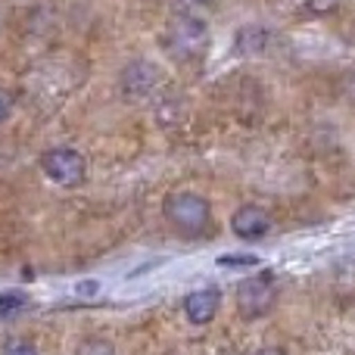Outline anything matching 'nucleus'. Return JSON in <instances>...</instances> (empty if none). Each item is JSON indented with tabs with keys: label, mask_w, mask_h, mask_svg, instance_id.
<instances>
[{
	"label": "nucleus",
	"mask_w": 355,
	"mask_h": 355,
	"mask_svg": "<svg viewBox=\"0 0 355 355\" xmlns=\"http://www.w3.org/2000/svg\"><path fill=\"white\" fill-rule=\"evenodd\" d=\"M75 355H116V346L110 340H100V337H91V340H81Z\"/></svg>",
	"instance_id": "6e6552de"
},
{
	"label": "nucleus",
	"mask_w": 355,
	"mask_h": 355,
	"mask_svg": "<svg viewBox=\"0 0 355 355\" xmlns=\"http://www.w3.org/2000/svg\"><path fill=\"white\" fill-rule=\"evenodd\" d=\"M221 306V293L215 287H202V290H193V293L184 300V315H187L190 324H209L215 318Z\"/></svg>",
	"instance_id": "0eeeda50"
},
{
	"label": "nucleus",
	"mask_w": 355,
	"mask_h": 355,
	"mask_svg": "<svg viewBox=\"0 0 355 355\" xmlns=\"http://www.w3.org/2000/svg\"><path fill=\"white\" fill-rule=\"evenodd\" d=\"M275 306V281L271 275H256L240 284L237 290V309L243 318H262Z\"/></svg>",
	"instance_id": "20e7f679"
},
{
	"label": "nucleus",
	"mask_w": 355,
	"mask_h": 355,
	"mask_svg": "<svg viewBox=\"0 0 355 355\" xmlns=\"http://www.w3.org/2000/svg\"><path fill=\"white\" fill-rule=\"evenodd\" d=\"M22 306H25L22 293H0V321L10 318V315H16Z\"/></svg>",
	"instance_id": "1a4fd4ad"
},
{
	"label": "nucleus",
	"mask_w": 355,
	"mask_h": 355,
	"mask_svg": "<svg viewBox=\"0 0 355 355\" xmlns=\"http://www.w3.org/2000/svg\"><path fill=\"white\" fill-rule=\"evenodd\" d=\"M41 168H44V175H47L53 184H60V187H81V184H85V175H87L85 156L69 150V147L47 150V153L41 156Z\"/></svg>",
	"instance_id": "f03ea898"
},
{
	"label": "nucleus",
	"mask_w": 355,
	"mask_h": 355,
	"mask_svg": "<svg viewBox=\"0 0 355 355\" xmlns=\"http://www.w3.org/2000/svg\"><path fill=\"white\" fill-rule=\"evenodd\" d=\"M337 3H340V0H306L302 12H306V16H324V12L337 10Z\"/></svg>",
	"instance_id": "9d476101"
},
{
	"label": "nucleus",
	"mask_w": 355,
	"mask_h": 355,
	"mask_svg": "<svg viewBox=\"0 0 355 355\" xmlns=\"http://www.w3.org/2000/svg\"><path fill=\"white\" fill-rule=\"evenodd\" d=\"M3 355H37V349L25 340H16V343H6L3 346Z\"/></svg>",
	"instance_id": "ddd939ff"
},
{
	"label": "nucleus",
	"mask_w": 355,
	"mask_h": 355,
	"mask_svg": "<svg viewBox=\"0 0 355 355\" xmlns=\"http://www.w3.org/2000/svg\"><path fill=\"white\" fill-rule=\"evenodd\" d=\"M12 110H16V100H12V94L0 87V125H3L6 119L12 116Z\"/></svg>",
	"instance_id": "f8f14e48"
},
{
	"label": "nucleus",
	"mask_w": 355,
	"mask_h": 355,
	"mask_svg": "<svg viewBox=\"0 0 355 355\" xmlns=\"http://www.w3.org/2000/svg\"><path fill=\"white\" fill-rule=\"evenodd\" d=\"M252 355H287V352L277 349V346H265V349H259V352H252Z\"/></svg>",
	"instance_id": "2eb2a0df"
},
{
	"label": "nucleus",
	"mask_w": 355,
	"mask_h": 355,
	"mask_svg": "<svg viewBox=\"0 0 355 355\" xmlns=\"http://www.w3.org/2000/svg\"><path fill=\"white\" fill-rule=\"evenodd\" d=\"M100 293V284L97 281H81L78 284V296H97Z\"/></svg>",
	"instance_id": "4468645a"
},
{
	"label": "nucleus",
	"mask_w": 355,
	"mask_h": 355,
	"mask_svg": "<svg viewBox=\"0 0 355 355\" xmlns=\"http://www.w3.org/2000/svg\"><path fill=\"white\" fill-rule=\"evenodd\" d=\"M168 225L184 237H202L212 227V206L206 196L193 193V190H175L162 202Z\"/></svg>",
	"instance_id": "f257e3e1"
},
{
	"label": "nucleus",
	"mask_w": 355,
	"mask_h": 355,
	"mask_svg": "<svg viewBox=\"0 0 355 355\" xmlns=\"http://www.w3.org/2000/svg\"><path fill=\"white\" fill-rule=\"evenodd\" d=\"M156 85H159V69H156L153 62L135 60V62H128V66H125V72H122L125 97L141 100V97H147V94H153Z\"/></svg>",
	"instance_id": "39448f33"
},
{
	"label": "nucleus",
	"mask_w": 355,
	"mask_h": 355,
	"mask_svg": "<svg viewBox=\"0 0 355 355\" xmlns=\"http://www.w3.org/2000/svg\"><path fill=\"white\" fill-rule=\"evenodd\" d=\"M206 41L209 31L202 25V19L196 16H175L172 25H168V47L181 60H196L206 50Z\"/></svg>",
	"instance_id": "7ed1b4c3"
},
{
	"label": "nucleus",
	"mask_w": 355,
	"mask_h": 355,
	"mask_svg": "<svg viewBox=\"0 0 355 355\" xmlns=\"http://www.w3.org/2000/svg\"><path fill=\"white\" fill-rule=\"evenodd\" d=\"M218 265L221 268H256L259 259L256 256H221Z\"/></svg>",
	"instance_id": "9b49d317"
},
{
	"label": "nucleus",
	"mask_w": 355,
	"mask_h": 355,
	"mask_svg": "<svg viewBox=\"0 0 355 355\" xmlns=\"http://www.w3.org/2000/svg\"><path fill=\"white\" fill-rule=\"evenodd\" d=\"M231 227H234V234H237V237L259 240V237H265V234H268L271 215L265 212L262 206H256V202H246V206H240L237 212H234Z\"/></svg>",
	"instance_id": "423d86ee"
},
{
	"label": "nucleus",
	"mask_w": 355,
	"mask_h": 355,
	"mask_svg": "<svg viewBox=\"0 0 355 355\" xmlns=\"http://www.w3.org/2000/svg\"><path fill=\"white\" fill-rule=\"evenodd\" d=\"M196 3H212V0H196Z\"/></svg>",
	"instance_id": "dca6fc26"
}]
</instances>
